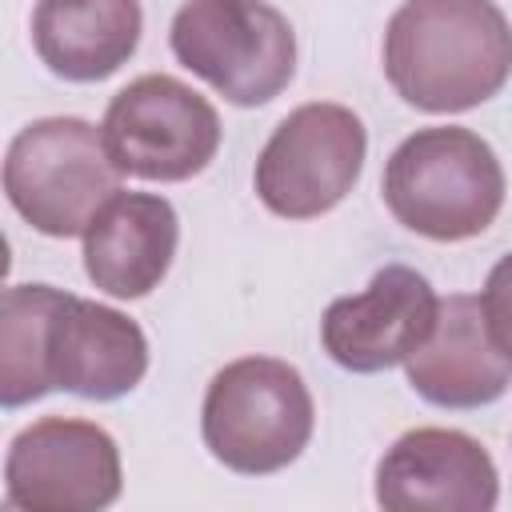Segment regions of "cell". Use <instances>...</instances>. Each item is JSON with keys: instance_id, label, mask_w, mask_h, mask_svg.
Wrapping results in <instances>:
<instances>
[{"instance_id": "cell-10", "label": "cell", "mask_w": 512, "mask_h": 512, "mask_svg": "<svg viewBox=\"0 0 512 512\" xmlns=\"http://www.w3.org/2000/svg\"><path fill=\"white\" fill-rule=\"evenodd\" d=\"M496 500V464L460 428H412L376 464V504L388 512H492Z\"/></svg>"}, {"instance_id": "cell-7", "label": "cell", "mask_w": 512, "mask_h": 512, "mask_svg": "<svg viewBox=\"0 0 512 512\" xmlns=\"http://www.w3.org/2000/svg\"><path fill=\"white\" fill-rule=\"evenodd\" d=\"M104 144L124 176L136 180H192L220 152L216 108L176 76L148 72L124 84L104 112Z\"/></svg>"}, {"instance_id": "cell-8", "label": "cell", "mask_w": 512, "mask_h": 512, "mask_svg": "<svg viewBox=\"0 0 512 512\" xmlns=\"http://www.w3.org/2000/svg\"><path fill=\"white\" fill-rule=\"evenodd\" d=\"M116 440L76 416L20 428L4 460V504L24 512H96L120 496Z\"/></svg>"}, {"instance_id": "cell-11", "label": "cell", "mask_w": 512, "mask_h": 512, "mask_svg": "<svg viewBox=\"0 0 512 512\" xmlns=\"http://www.w3.org/2000/svg\"><path fill=\"white\" fill-rule=\"evenodd\" d=\"M44 360L52 388L84 400H120L148 372V340L132 316L64 292L48 324Z\"/></svg>"}, {"instance_id": "cell-4", "label": "cell", "mask_w": 512, "mask_h": 512, "mask_svg": "<svg viewBox=\"0 0 512 512\" xmlns=\"http://www.w3.org/2000/svg\"><path fill=\"white\" fill-rule=\"evenodd\" d=\"M316 408L304 376L276 356H240L224 364L200 408L204 448L240 476L288 468L312 440Z\"/></svg>"}, {"instance_id": "cell-14", "label": "cell", "mask_w": 512, "mask_h": 512, "mask_svg": "<svg viewBox=\"0 0 512 512\" xmlns=\"http://www.w3.org/2000/svg\"><path fill=\"white\" fill-rule=\"evenodd\" d=\"M144 32L140 0H36L32 48L40 64L72 84L120 72Z\"/></svg>"}, {"instance_id": "cell-12", "label": "cell", "mask_w": 512, "mask_h": 512, "mask_svg": "<svg viewBox=\"0 0 512 512\" xmlns=\"http://www.w3.org/2000/svg\"><path fill=\"white\" fill-rule=\"evenodd\" d=\"M408 384L436 408H480L512 384V360L492 344L480 296H444L428 340L404 360Z\"/></svg>"}, {"instance_id": "cell-16", "label": "cell", "mask_w": 512, "mask_h": 512, "mask_svg": "<svg viewBox=\"0 0 512 512\" xmlns=\"http://www.w3.org/2000/svg\"><path fill=\"white\" fill-rule=\"evenodd\" d=\"M480 308H484V324H488L492 344L512 360V252L492 264L484 292H480Z\"/></svg>"}, {"instance_id": "cell-6", "label": "cell", "mask_w": 512, "mask_h": 512, "mask_svg": "<svg viewBox=\"0 0 512 512\" xmlns=\"http://www.w3.org/2000/svg\"><path fill=\"white\" fill-rule=\"evenodd\" d=\"M368 152L364 120L332 100L292 108L256 156V196L284 220L332 212L360 180Z\"/></svg>"}, {"instance_id": "cell-15", "label": "cell", "mask_w": 512, "mask_h": 512, "mask_svg": "<svg viewBox=\"0 0 512 512\" xmlns=\"http://www.w3.org/2000/svg\"><path fill=\"white\" fill-rule=\"evenodd\" d=\"M52 284H12L0 300V404L20 408L52 392L44 340L60 304Z\"/></svg>"}, {"instance_id": "cell-2", "label": "cell", "mask_w": 512, "mask_h": 512, "mask_svg": "<svg viewBox=\"0 0 512 512\" xmlns=\"http://www.w3.org/2000/svg\"><path fill=\"white\" fill-rule=\"evenodd\" d=\"M384 204L416 236L456 244L480 236L504 208V168L472 128H420L384 164Z\"/></svg>"}, {"instance_id": "cell-1", "label": "cell", "mask_w": 512, "mask_h": 512, "mask_svg": "<svg viewBox=\"0 0 512 512\" xmlns=\"http://www.w3.org/2000/svg\"><path fill=\"white\" fill-rule=\"evenodd\" d=\"M384 76L420 112H468L512 76V24L492 0H404L384 28Z\"/></svg>"}, {"instance_id": "cell-5", "label": "cell", "mask_w": 512, "mask_h": 512, "mask_svg": "<svg viewBox=\"0 0 512 512\" xmlns=\"http://www.w3.org/2000/svg\"><path fill=\"white\" fill-rule=\"evenodd\" d=\"M168 40L176 60L236 108L276 100L296 72V32L264 0H188Z\"/></svg>"}, {"instance_id": "cell-13", "label": "cell", "mask_w": 512, "mask_h": 512, "mask_svg": "<svg viewBox=\"0 0 512 512\" xmlns=\"http://www.w3.org/2000/svg\"><path fill=\"white\" fill-rule=\"evenodd\" d=\"M176 244L180 220L164 196L120 192L84 232V272L100 292L116 300H140L168 276Z\"/></svg>"}, {"instance_id": "cell-9", "label": "cell", "mask_w": 512, "mask_h": 512, "mask_svg": "<svg viewBox=\"0 0 512 512\" xmlns=\"http://www.w3.org/2000/svg\"><path fill=\"white\" fill-rule=\"evenodd\" d=\"M440 296L408 264H384L364 292L340 296L320 320L324 352L348 372H384L404 364L432 332Z\"/></svg>"}, {"instance_id": "cell-3", "label": "cell", "mask_w": 512, "mask_h": 512, "mask_svg": "<svg viewBox=\"0 0 512 512\" xmlns=\"http://www.w3.org/2000/svg\"><path fill=\"white\" fill-rule=\"evenodd\" d=\"M120 176L104 132L80 116L24 124L4 156L8 204L52 240L84 236L96 212L120 196Z\"/></svg>"}]
</instances>
